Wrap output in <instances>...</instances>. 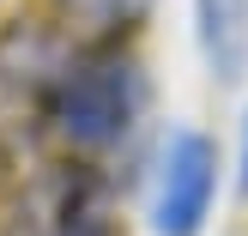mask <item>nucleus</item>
<instances>
[{"mask_svg":"<svg viewBox=\"0 0 248 236\" xmlns=\"http://www.w3.org/2000/svg\"><path fill=\"white\" fill-rule=\"evenodd\" d=\"M194 43L218 85L248 79V0H194Z\"/></svg>","mask_w":248,"mask_h":236,"instance_id":"3","label":"nucleus"},{"mask_svg":"<svg viewBox=\"0 0 248 236\" xmlns=\"http://www.w3.org/2000/svg\"><path fill=\"white\" fill-rule=\"evenodd\" d=\"M145 115V73L127 48H91L79 55L48 91V127L61 145L97 157L115 152Z\"/></svg>","mask_w":248,"mask_h":236,"instance_id":"1","label":"nucleus"},{"mask_svg":"<svg viewBox=\"0 0 248 236\" xmlns=\"http://www.w3.org/2000/svg\"><path fill=\"white\" fill-rule=\"evenodd\" d=\"M218 145L200 127H170L157 145L152 176V230L157 236H200L218 200Z\"/></svg>","mask_w":248,"mask_h":236,"instance_id":"2","label":"nucleus"},{"mask_svg":"<svg viewBox=\"0 0 248 236\" xmlns=\"http://www.w3.org/2000/svg\"><path fill=\"white\" fill-rule=\"evenodd\" d=\"M48 236H115V206L97 182H79V188L61 200V218Z\"/></svg>","mask_w":248,"mask_h":236,"instance_id":"4","label":"nucleus"},{"mask_svg":"<svg viewBox=\"0 0 248 236\" xmlns=\"http://www.w3.org/2000/svg\"><path fill=\"white\" fill-rule=\"evenodd\" d=\"M236 194H248V121H242V170H236Z\"/></svg>","mask_w":248,"mask_h":236,"instance_id":"5","label":"nucleus"}]
</instances>
